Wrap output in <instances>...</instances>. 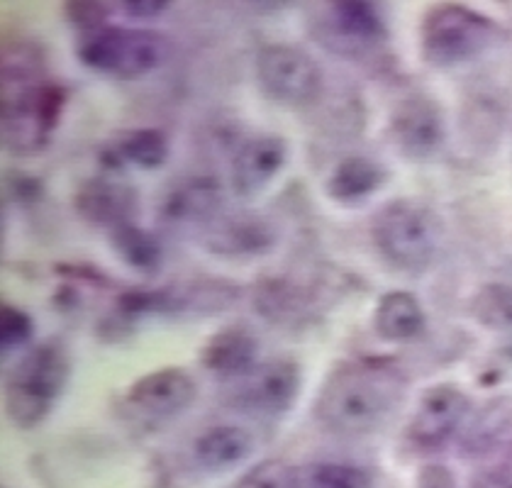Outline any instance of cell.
<instances>
[{
  "instance_id": "f1b7e54d",
  "label": "cell",
  "mask_w": 512,
  "mask_h": 488,
  "mask_svg": "<svg viewBox=\"0 0 512 488\" xmlns=\"http://www.w3.org/2000/svg\"><path fill=\"white\" fill-rule=\"evenodd\" d=\"M66 15H69L71 25L79 30V35H88V32L108 25L110 10L103 3H66Z\"/></svg>"
},
{
  "instance_id": "83f0119b",
  "label": "cell",
  "mask_w": 512,
  "mask_h": 488,
  "mask_svg": "<svg viewBox=\"0 0 512 488\" xmlns=\"http://www.w3.org/2000/svg\"><path fill=\"white\" fill-rule=\"evenodd\" d=\"M471 488H512V445L481 464L473 474Z\"/></svg>"
},
{
  "instance_id": "e0dca14e",
  "label": "cell",
  "mask_w": 512,
  "mask_h": 488,
  "mask_svg": "<svg viewBox=\"0 0 512 488\" xmlns=\"http://www.w3.org/2000/svg\"><path fill=\"white\" fill-rule=\"evenodd\" d=\"M222 205V191L213 179H191L166 196L164 218L181 225H213Z\"/></svg>"
},
{
  "instance_id": "603a6c76",
  "label": "cell",
  "mask_w": 512,
  "mask_h": 488,
  "mask_svg": "<svg viewBox=\"0 0 512 488\" xmlns=\"http://www.w3.org/2000/svg\"><path fill=\"white\" fill-rule=\"evenodd\" d=\"M471 315L493 332H512V286L486 284L471 298Z\"/></svg>"
},
{
  "instance_id": "277c9868",
  "label": "cell",
  "mask_w": 512,
  "mask_h": 488,
  "mask_svg": "<svg viewBox=\"0 0 512 488\" xmlns=\"http://www.w3.org/2000/svg\"><path fill=\"white\" fill-rule=\"evenodd\" d=\"M171 54V44L164 35L142 27L103 25L98 30L79 35V61L96 74L113 79H142L157 71Z\"/></svg>"
},
{
  "instance_id": "9c48e42d",
  "label": "cell",
  "mask_w": 512,
  "mask_h": 488,
  "mask_svg": "<svg viewBox=\"0 0 512 488\" xmlns=\"http://www.w3.org/2000/svg\"><path fill=\"white\" fill-rule=\"evenodd\" d=\"M322 42L344 57H361L386 42V20L376 3H330L322 22Z\"/></svg>"
},
{
  "instance_id": "d6986e66",
  "label": "cell",
  "mask_w": 512,
  "mask_h": 488,
  "mask_svg": "<svg viewBox=\"0 0 512 488\" xmlns=\"http://www.w3.org/2000/svg\"><path fill=\"white\" fill-rule=\"evenodd\" d=\"M374 330L386 342H410L425 330V310L413 293L391 291L376 303Z\"/></svg>"
},
{
  "instance_id": "8992f818",
  "label": "cell",
  "mask_w": 512,
  "mask_h": 488,
  "mask_svg": "<svg viewBox=\"0 0 512 488\" xmlns=\"http://www.w3.org/2000/svg\"><path fill=\"white\" fill-rule=\"evenodd\" d=\"M500 27L491 18L459 3L434 5L420 27V47L427 64L437 69L481 57L498 40Z\"/></svg>"
},
{
  "instance_id": "8fae6325",
  "label": "cell",
  "mask_w": 512,
  "mask_h": 488,
  "mask_svg": "<svg viewBox=\"0 0 512 488\" xmlns=\"http://www.w3.org/2000/svg\"><path fill=\"white\" fill-rule=\"evenodd\" d=\"M391 135L400 154L413 162H427L437 157L447 140L442 108L427 96L405 98L393 110Z\"/></svg>"
},
{
  "instance_id": "5bb4252c",
  "label": "cell",
  "mask_w": 512,
  "mask_h": 488,
  "mask_svg": "<svg viewBox=\"0 0 512 488\" xmlns=\"http://www.w3.org/2000/svg\"><path fill=\"white\" fill-rule=\"evenodd\" d=\"M200 364L222 379H244L259 366V337L242 323L222 327L205 340Z\"/></svg>"
},
{
  "instance_id": "2e32d148",
  "label": "cell",
  "mask_w": 512,
  "mask_h": 488,
  "mask_svg": "<svg viewBox=\"0 0 512 488\" xmlns=\"http://www.w3.org/2000/svg\"><path fill=\"white\" fill-rule=\"evenodd\" d=\"M278 240L276 227L259 215H232V218L220 220L210 225L205 235V247L217 257L242 259L259 257L274 249Z\"/></svg>"
},
{
  "instance_id": "4316f807",
  "label": "cell",
  "mask_w": 512,
  "mask_h": 488,
  "mask_svg": "<svg viewBox=\"0 0 512 488\" xmlns=\"http://www.w3.org/2000/svg\"><path fill=\"white\" fill-rule=\"evenodd\" d=\"M32 337H35V323L30 315L13 303L0 305V347L3 352L27 345Z\"/></svg>"
},
{
  "instance_id": "484cf974",
  "label": "cell",
  "mask_w": 512,
  "mask_h": 488,
  "mask_svg": "<svg viewBox=\"0 0 512 488\" xmlns=\"http://www.w3.org/2000/svg\"><path fill=\"white\" fill-rule=\"evenodd\" d=\"M235 488H300V471L281 459H266L249 469Z\"/></svg>"
},
{
  "instance_id": "44dd1931",
  "label": "cell",
  "mask_w": 512,
  "mask_h": 488,
  "mask_svg": "<svg viewBox=\"0 0 512 488\" xmlns=\"http://www.w3.org/2000/svg\"><path fill=\"white\" fill-rule=\"evenodd\" d=\"M169 140L161 130L142 127L120 135L113 147L105 149V162L110 164H135L139 169H159L169 159Z\"/></svg>"
},
{
  "instance_id": "cb8c5ba5",
  "label": "cell",
  "mask_w": 512,
  "mask_h": 488,
  "mask_svg": "<svg viewBox=\"0 0 512 488\" xmlns=\"http://www.w3.org/2000/svg\"><path fill=\"white\" fill-rule=\"evenodd\" d=\"M300 488H374V476L354 464L325 462L300 474Z\"/></svg>"
},
{
  "instance_id": "30bf717a",
  "label": "cell",
  "mask_w": 512,
  "mask_h": 488,
  "mask_svg": "<svg viewBox=\"0 0 512 488\" xmlns=\"http://www.w3.org/2000/svg\"><path fill=\"white\" fill-rule=\"evenodd\" d=\"M303 386V369L293 359H274L259 364L249 376L239 379L235 398L249 413L278 418L296 406Z\"/></svg>"
},
{
  "instance_id": "ffe728a7",
  "label": "cell",
  "mask_w": 512,
  "mask_h": 488,
  "mask_svg": "<svg viewBox=\"0 0 512 488\" xmlns=\"http://www.w3.org/2000/svg\"><path fill=\"white\" fill-rule=\"evenodd\" d=\"M386 183V169L366 157H349L335 166L325 191L339 205H356Z\"/></svg>"
},
{
  "instance_id": "7c38bea8",
  "label": "cell",
  "mask_w": 512,
  "mask_h": 488,
  "mask_svg": "<svg viewBox=\"0 0 512 488\" xmlns=\"http://www.w3.org/2000/svg\"><path fill=\"white\" fill-rule=\"evenodd\" d=\"M198 398L196 379L181 366H164V369L144 374L127 388V403L139 413L157 420H171L183 410L193 406Z\"/></svg>"
},
{
  "instance_id": "7402d4cb",
  "label": "cell",
  "mask_w": 512,
  "mask_h": 488,
  "mask_svg": "<svg viewBox=\"0 0 512 488\" xmlns=\"http://www.w3.org/2000/svg\"><path fill=\"white\" fill-rule=\"evenodd\" d=\"M108 240L113 252L135 271H142V274H154V271H159L161 259H164L161 244L157 237L149 235V232L142 230L137 223L113 227Z\"/></svg>"
},
{
  "instance_id": "ba28073f",
  "label": "cell",
  "mask_w": 512,
  "mask_h": 488,
  "mask_svg": "<svg viewBox=\"0 0 512 488\" xmlns=\"http://www.w3.org/2000/svg\"><path fill=\"white\" fill-rule=\"evenodd\" d=\"M469 410L471 401L461 388L449 384L427 388L410 418V445L422 452H437L459 432Z\"/></svg>"
},
{
  "instance_id": "d4e9b609",
  "label": "cell",
  "mask_w": 512,
  "mask_h": 488,
  "mask_svg": "<svg viewBox=\"0 0 512 488\" xmlns=\"http://www.w3.org/2000/svg\"><path fill=\"white\" fill-rule=\"evenodd\" d=\"M256 308L264 318L283 323V320H293L296 315L305 313L308 301L296 286L286 284V281H269L266 286H261L259 296H256Z\"/></svg>"
},
{
  "instance_id": "f546056e",
  "label": "cell",
  "mask_w": 512,
  "mask_h": 488,
  "mask_svg": "<svg viewBox=\"0 0 512 488\" xmlns=\"http://www.w3.org/2000/svg\"><path fill=\"white\" fill-rule=\"evenodd\" d=\"M5 193L13 203L32 205L42 198V183L30 174H8L5 176Z\"/></svg>"
},
{
  "instance_id": "ac0fdd59",
  "label": "cell",
  "mask_w": 512,
  "mask_h": 488,
  "mask_svg": "<svg viewBox=\"0 0 512 488\" xmlns=\"http://www.w3.org/2000/svg\"><path fill=\"white\" fill-rule=\"evenodd\" d=\"M254 452V437L244 427L215 425L193 445L196 462L208 471H230Z\"/></svg>"
},
{
  "instance_id": "7a4b0ae2",
  "label": "cell",
  "mask_w": 512,
  "mask_h": 488,
  "mask_svg": "<svg viewBox=\"0 0 512 488\" xmlns=\"http://www.w3.org/2000/svg\"><path fill=\"white\" fill-rule=\"evenodd\" d=\"M403 393V379L386 362H344L320 388L315 418L330 432L359 437L376 430L393 413Z\"/></svg>"
},
{
  "instance_id": "3957f363",
  "label": "cell",
  "mask_w": 512,
  "mask_h": 488,
  "mask_svg": "<svg viewBox=\"0 0 512 488\" xmlns=\"http://www.w3.org/2000/svg\"><path fill=\"white\" fill-rule=\"evenodd\" d=\"M71 376L69 349L47 340L15 364L5 379V413L18 427H37L52 413Z\"/></svg>"
},
{
  "instance_id": "1f68e13d",
  "label": "cell",
  "mask_w": 512,
  "mask_h": 488,
  "mask_svg": "<svg viewBox=\"0 0 512 488\" xmlns=\"http://www.w3.org/2000/svg\"><path fill=\"white\" fill-rule=\"evenodd\" d=\"M122 8H125V13L130 15V18H159L161 13H166V10L171 8L166 0H142V3H122Z\"/></svg>"
},
{
  "instance_id": "5b68a950",
  "label": "cell",
  "mask_w": 512,
  "mask_h": 488,
  "mask_svg": "<svg viewBox=\"0 0 512 488\" xmlns=\"http://www.w3.org/2000/svg\"><path fill=\"white\" fill-rule=\"evenodd\" d=\"M371 240L393 269L422 274L439 247V220L427 205L393 201L383 205L371 223Z\"/></svg>"
},
{
  "instance_id": "4fadbf2b",
  "label": "cell",
  "mask_w": 512,
  "mask_h": 488,
  "mask_svg": "<svg viewBox=\"0 0 512 488\" xmlns=\"http://www.w3.org/2000/svg\"><path fill=\"white\" fill-rule=\"evenodd\" d=\"M74 208L81 220L96 227H113L135 223L139 208V196L132 186L120 181L98 179L83 181L74 196Z\"/></svg>"
},
{
  "instance_id": "52a82bcc",
  "label": "cell",
  "mask_w": 512,
  "mask_h": 488,
  "mask_svg": "<svg viewBox=\"0 0 512 488\" xmlns=\"http://www.w3.org/2000/svg\"><path fill=\"white\" fill-rule=\"evenodd\" d=\"M256 79L261 91L286 108H308L322 96L320 64L296 44H264L256 54Z\"/></svg>"
},
{
  "instance_id": "9a60e30c",
  "label": "cell",
  "mask_w": 512,
  "mask_h": 488,
  "mask_svg": "<svg viewBox=\"0 0 512 488\" xmlns=\"http://www.w3.org/2000/svg\"><path fill=\"white\" fill-rule=\"evenodd\" d=\"M288 159V144L278 135H259L235 152L230 183L237 196H254L269 186Z\"/></svg>"
},
{
  "instance_id": "4dcf8cb0",
  "label": "cell",
  "mask_w": 512,
  "mask_h": 488,
  "mask_svg": "<svg viewBox=\"0 0 512 488\" xmlns=\"http://www.w3.org/2000/svg\"><path fill=\"white\" fill-rule=\"evenodd\" d=\"M417 488H456L454 474L442 464H427L417 476Z\"/></svg>"
},
{
  "instance_id": "6da1fadb",
  "label": "cell",
  "mask_w": 512,
  "mask_h": 488,
  "mask_svg": "<svg viewBox=\"0 0 512 488\" xmlns=\"http://www.w3.org/2000/svg\"><path fill=\"white\" fill-rule=\"evenodd\" d=\"M44 61L32 44L5 49L3 59V144L10 152L30 157L52 142L69 93L42 79Z\"/></svg>"
}]
</instances>
